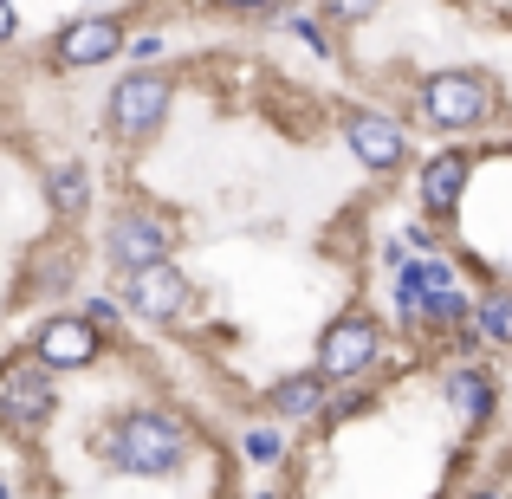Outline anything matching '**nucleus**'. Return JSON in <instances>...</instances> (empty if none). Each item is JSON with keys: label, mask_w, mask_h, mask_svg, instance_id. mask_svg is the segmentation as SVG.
<instances>
[{"label": "nucleus", "mask_w": 512, "mask_h": 499, "mask_svg": "<svg viewBox=\"0 0 512 499\" xmlns=\"http://www.w3.org/2000/svg\"><path fill=\"white\" fill-rule=\"evenodd\" d=\"M188 461V422L175 409H130L111 428V467L137 480H163Z\"/></svg>", "instance_id": "nucleus-1"}, {"label": "nucleus", "mask_w": 512, "mask_h": 499, "mask_svg": "<svg viewBox=\"0 0 512 499\" xmlns=\"http://www.w3.org/2000/svg\"><path fill=\"white\" fill-rule=\"evenodd\" d=\"M415 104L435 130H480L493 117V85L480 72H428L415 85Z\"/></svg>", "instance_id": "nucleus-2"}, {"label": "nucleus", "mask_w": 512, "mask_h": 499, "mask_svg": "<svg viewBox=\"0 0 512 499\" xmlns=\"http://www.w3.org/2000/svg\"><path fill=\"white\" fill-rule=\"evenodd\" d=\"M59 409V389H52V370L39 357H13L0 363V428L7 435H39Z\"/></svg>", "instance_id": "nucleus-3"}, {"label": "nucleus", "mask_w": 512, "mask_h": 499, "mask_svg": "<svg viewBox=\"0 0 512 499\" xmlns=\"http://www.w3.org/2000/svg\"><path fill=\"white\" fill-rule=\"evenodd\" d=\"M169 98H175V78L169 72H130V78H117L111 104H104V124H111V137L143 143V137L163 130Z\"/></svg>", "instance_id": "nucleus-4"}, {"label": "nucleus", "mask_w": 512, "mask_h": 499, "mask_svg": "<svg viewBox=\"0 0 512 499\" xmlns=\"http://www.w3.org/2000/svg\"><path fill=\"white\" fill-rule=\"evenodd\" d=\"M383 357V325L363 312H344L331 318L325 337H318V363L312 370L325 376V383H357V376H370V363Z\"/></svg>", "instance_id": "nucleus-5"}, {"label": "nucleus", "mask_w": 512, "mask_h": 499, "mask_svg": "<svg viewBox=\"0 0 512 499\" xmlns=\"http://www.w3.org/2000/svg\"><path fill=\"white\" fill-rule=\"evenodd\" d=\"M169 253H175V234L150 208H117L111 227H104V260H111L124 279L150 273V266H169Z\"/></svg>", "instance_id": "nucleus-6"}, {"label": "nucleus", "mask_w": 512, "mask_h": 499, "mask_svg": "<svg viewBox=\"0 0 512 499\" xmlns=\"http://www.w3.org/2000/svg\"><path fill=\"white\" fill-rule=\"evenodd\" d=\"M117 52H130L117 13H85V20H72L52 39V65H59V72H91V65L117 59Z\"/></svg>", "instance_id": "nucleus-7"}, {"label": "nucleus", "mask_w": 512, "mask_h": 499, "mask_svg": "<svg viewBox=\"0 0 512 499\" xmlns=\"http://www.w3.org/2000/svg\"><path fill=\"white\" fill-rule=\"evenodd\" d=\"M124 305L137 318H150V325H175V318H188V305H195V286H188L182 273L169 266H150V273H130L124 279Z\"/></svg>", "instance_id": "nucleus-8"}, {"label": "nucleus", "mask_w": 512, "mask_h": 499, "mask_svg": "<svg viewBox=\"0 0 512 499\" xmlns=\"http://www.w3.org/2000/svg\"><path fill=\"white\" fill-rule=\"evenodd\" d=\"M33 357L46 370H85V363H98V331L85 325V312H59L33 331Z\"/></svg>", "instance_id": "nucleus-9"}, {"label": "nucleus", "mask_w": 512, "mask_h": 499, "mask_svg": "<svg viewBox=\"0 0 512 499\" xmlns=\"http://www.w3.org/2000/svg\"><path fill=\"white\" fill-rule=\"evenodd\" d=\"M344 143H350V156H357L363 169H376V175L402 169V156H409V137H402L383 111H350L344 117Z\"/></svg>", "instance_id": "nucleus-10"}, {"label": "nucleus", "mask_w": 512, "mask_h": 499, "mask_svg": "<svg viewBox=\"0 0 512 499\" xmlns=\"http://www.w3.org/2000/svg\"><path fill=\"white\" fill-rule=\"evenodd\" d=\"M461 188H467V156H461V150L428 156L422 175H415V201H422L435 221H448V214L461 208Z\"/></svg>", "instance_id": "nucleus-11"}, {"label": "nucleus", "mask_w": 512, "mask_h": 499, "mask_svg": "<svg viewBox=\"0 0 512 499\" xmlns=\"http://www.w3.org/2000/svg\"><path fill=\"white\" fill-rule=\"evenodd\" d=\"M318 409H331V383L318 370H292L266 389V415H279V422H312Z\"/></svg>", "instance_id": "nucleus-12"}, {"label": "nucleus", "mask_w": 512, "mask_h": 499, "mask_svg": "<svg viewBox=\"0 0 512 499\" xmlns=\"http://www.w3.org/2000/svg\"><path fill=\"white\" fill-rule=\"evenodd\" d=\"M46 201L65 214V221H78V214L91 208V175H85V163H59L46 175Z\"/></svg>", "instance_id": "nucleus-13"}, {"label": "nucleus", "mask_w": 512, "mask_h": 499, "mask_svg": "<svg viewBox=\"0 0 512 499\" xmlns=\"http://www.w3.org/2000/svg\"><path fill=\"white\" fill-rule=\"evenodd\" d=\"M448 409L467 415V422H487V415H493V383L480 370H454L448 376Z\"/></svg>", "instance_id": "nucleus-14"}, {"label": "nucleus", "mask_w": 512, "mask_h": 499, "mask_svg": "<svg viewBox=\"0 0 512 499\" xmlns=\"http://www.w3.org/2000/svg\"><path fill=\"white\" fill-rule=\"evenodd\" d=\"M474 312H480V299H467V292H435V299L422 305V325H474Z\"/></svg>", "instance_id": "nucleus-15"}, {"label": "nucleus", "mask_w": 512, "mask_h": 499, "mask_svg": "<svg viewBox=\"0 0 512 499\" xmlns=\"http://www.w3.org/2000/svg\"><path fill=\"white\" fill-rule=\"evenodd\" d=\"M474 325H480V337H493V344H512V292H487Z\"/></svg>", "instance_id": "nucleus-16"}, {"label": "nucleus", "mask_w": 512, "mask_h": 499, "mask_svg": "<svg viewBox=\"0 0 512 499\" xmlns=\"http://www.w3.org/2000/svg\"><path fill=\"white\" fill-rule=\"evenodd\" d=\"M240 448H247V461H260V467H279V461H286V435H279V428H253Z\"/></svg>", "instance_id": "nucleus-17"}, {"label": "nucleus", "mask_w": 512, "mask_h": 499, "mask_svg": "<svg viewBox=\"0 0 512 499\" xmlns=\"http://www.w3.org/2000/svg\"><path fill=\"white\" fill-rule=\"evenodd\" d=\"M72 273H78L72 247H46V260H39V286H72Z\"/></svg>", "instance_id": "nucleus-18"}, {"label": "nucleus", "mask_w": 512, "mask_h": 499, "mask_svg": "<svg viewBox=\"0 0 512 499\" xmlns=\"http://www.w3.org/2000/svg\"><path fill=\"white\" fill-rule=\"evenodd\" d=\"M117 318H124V299H85V325L91 331H104V325L117 331Z\"/></svg>", "instance_id": "nucleus-19"}, {"label": "nucleus", "mask_w": 512, "mask_h": 499, "mask_svg": "<svg viewBox=\"0 0 512 499\" xmlns=\"http://www.w3.org/2000/svg\"><path fill=\"white\" fill-rule=\"evenodd\" d=\"M156 52H163V39H156V33L130 39V59H143V72H150V59H156Z\"/></svg>", "instance_id": "nucleus-20"}, {"label": "nucleus", "mask_w": 512, "mask_h": 499, "mask_svg": "<svg viewBox=\"0 0 512 499\" xmlns=\"http://www.w3.org/2000/svg\"><path fill=\"white\" fill-rule=\"evenodd\" d=\"M13 26H20V20H13V7H7V0H0V46H7V39H13Z\"/></svg>", "instance_id": "nucleus-21"}, {"label": "nucleus", "mask_w": 512, "mask_h": 499, "mask_svg": "<svg viewBox=\"0 0 512 499\" xmlns=\"http://www.w3.org/2000/svg\"><path fill=\"white\" fill-rule=\"evenodd\" d=\"M253 499H279V493H273V487H260V493H253Z\"/></svg>", "instance_id": "nucleus-22"}, {"label": "nucleus", "mask_w": 512, "mask_h": 499, "mask_svg": "<svg viewBox=\"0 0 512 499\" xmlns=\"http://www.w3.org/2000/svg\"><path fill=\"white\" fill-rule=\"evenodd\" d=\"M474 499H500V493H474Z\"/></svg>", "instance_id": "nucleus-23"}, {"label": "nucleus", "mask_w": 512, "mask_h": 499, "mask_svg": "<svg viewBox=\"0 0 512 499\" xmlns=\"http://www.w3.org/2000/svg\"><path fill=\"white\" fill-rule=\"evenodd\" d=\"M0 499H7V487H0Z\"/></svg>", "instance_id": "nucleus-24"}]
</instances>
